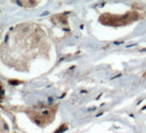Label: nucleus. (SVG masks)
Segmentation results:
<instances>
[{
	"label": "nucleus",
	"mask_w": 146,
	"mask_h": 133,
	"mask_svg": "<svg viewBox=\"0 0 146 133\" xmlns=\"http://www.w3.org/2000/svg\"><path fill=\"white\" fill-rule=\"evenodd\" d=\"M56 106L34 108L29 109L27 110V114L29 118L38 126H45L52 122L56 116Z\"/></svg>",
	"instance_id": "1"
},
{
	"label": "nucleus",
	"mask_w": 146,
	"mask_h": 133,
	"mask_svg": "<svg viewBox=\"0 0 146 133\" xmlns=\"http://www.w3.org/2000/svg\"><path fill=\"white\" fill-rule=\"evenodd\" d=\"M139 14L137 12H129L124 15H114L110 14H104L101 15L100 21L105 25L122 26L132 23L133 21L139 20Z\"/></svg>",
	"instance_id": "2"
},
{
	"label": "nucleus",
	"mask_w": 146,
	"mask_h": 133,
	"mask_svg": "<svg viewBox=\"0 0 146 133\" xmlns=\"http://www.w3.org/2000/svg\"><path fill=\"white\" fill-rule=\"evenodd\" d=\"M18 3L21 4V6H24V7H34L36 6V4L38 3V1H17Z\"/></svg>",
	"instance_id": "3"
},
{
	"label": "nucleus",
	"mask_w": 146,
	"mask_h": 133,
	"mask_svg": "<svg viewBox=\"0 0 146 133\" xmlns=\"http://www.w3.org/2000/svg\"><path fill=\"white\" fill-rule=\"evenodd\" d=\"M0 129H1V133H9L8 126L3 119L1 120V128Z\"/></svg>",
	"instance_id": "4"
},
{
	"label": "nucleus",
	"mask_w": 146,
	"mask_h": 133,
	"mask_svg": "<svg viewBox=\"0 0 146 133\" xmlns=\"http://www.w3.org/2000/svg\"><path fill=\"white\" fill-rule=\"evenodd\" d=\"M66 127H67V126H66V125H63L62 126H61V127H60V129H59V130H58V131H57V132H56V133L62 132L63 131H65V130L67 129Z\"/></svg>",
	"instance_id": "5"
}]
</instances>
